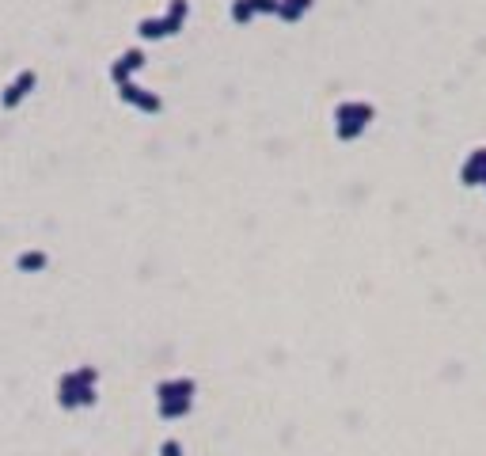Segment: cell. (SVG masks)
Listing matches in <instances>:
<instances>
[{"label":"cell","mask_w":486,"mask_h":456,"mask_svg":"<svg viewBox=\"0 0 486 456\" xmlns=\"http://www.w3.org/2000/svg\"><path fill=\"white\" fill-rule=\"evenodd\" d=\"M91 377H96V373H91V369H84V373H69V377H65L61 380V407H77V403H91V399H96V396H91Z\"/></svg>","instance_id":"obj_1"},{"label":"cell","mask_w":486,"mask_h":456,"mask_svg":"<svg viewBox=\"0 0 486 456\" xmlns=\"http://www.w3.org/2000/svg\"><path fill=\"white\" fill-rule=\"evenodd\" d=\"M15 266L27 270V274H34V270H42V266H46V255H42V251H23V255L15 259Z\"/></svg>","instance_id":"obj_3"},{"label":"cell","mask_w":486,"mask_h":456,"mask_svg":"<svg viewBox=\"0 0 486 456\" xmlns=\"http://www.w3.org/2000/svg\"><path fill=\"white\" fill-rule=\"evenodd\" d=\"M34 80H39V77H34L31 69H23L20 77H15V80L8 84V88H4V96H0V107H4V110H15V107H20V103H23L27 96H31Z\"/></svg>","instance_id":"obj_2"},{"label":"cell","mask_w":486,"mask_h":456,"mask_svg":"<svg viewBox=\"0 0 486 456\" xmlns=\"http://www.w3.org/2000/svg\"><path fill=\"white\" fill-rule=\"evenodd\" d=\"M164 456H179V445H164Z\"/></svg>","instance_id":"obj_4"}]
</instances>
